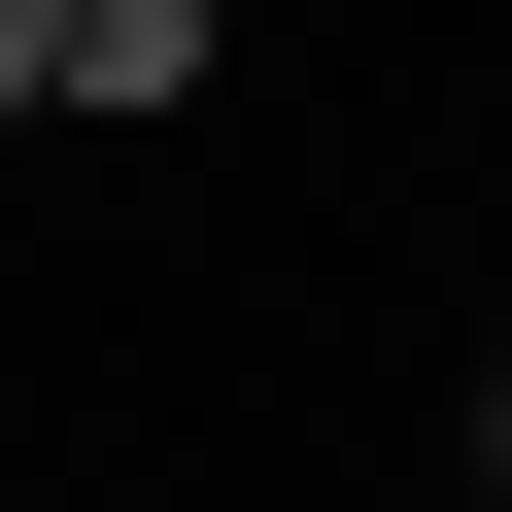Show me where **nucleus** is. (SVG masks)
<instances>
[{
    "label": "nucleus",
    "instance_id": "nucleus-1",
    "mask_svg": "<svg viewBox=\"0 0 512 512\" xmlns=\"http://www.w3.org/2000/svg\"><path fill=\"white\" fill-rule=\"evenodd\" d=\"M0 137H35V0H0Z\"/></svg>",
    "mask_w": 512,
    "mask_h": 512
},
{
    "label": "nucleus",
    "instance_id": "nucleus-2",
    "mask_svg": "<svg viewBox=\"0 0 512 512\" xmlns=\"http://www.w3.org/2000/svg\"><path fill=\"white\" fill-rule=\"evenodd\" d=\"M478 444H512V308H478Z\"/></svg>",
    "mask_w": 512,
    "mask_h": 512
},
{
    "label": "nucleus",
    "instance_id": "nucleus-3",
    "mask_svg": "<svg viewBox=\"0 0 512 512\" xmlns=\"http://www.w3.org/2000/svg\"><path fill=\"white\" fill-rule=\"evenodd\" d=\"M478 512H512V444H478Z\"/></svg>",
    "mask_w": 512,
    "mask_h": 512
}]
</instances>
